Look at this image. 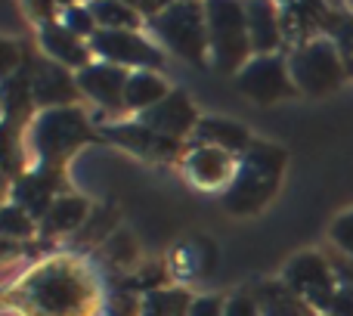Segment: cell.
I'll use <instances>...</instances> for the list:
<instances>
[{
    "mask_svg": "<svg viewBox=\"0 0 353 316\" xmlns=\"http://www.w3.org/2000/svg\"><path fill=\"white\" fill-rule=\"evenodd\" d=\"M0 230H3L6 239H28V236H34L37 220H31L22 208L6 205L3 208V220H0Z\"/></svg>",
    "mask_w": 353,
    "mask_h": 316,
    "instance_id": "4316f807",
    "label": "cell"
},
{
    "mask_svg": "<svg viewBox=\"0 0 353 316\" xmlns=\"http://www.w3.org/2000/svg\"><path fill=\"white\" fill-rule=\"evenodd\" d=\"M41 47L53 62L65 66L68 72H84L93 66V50L87 41L65 28L62 22H43L41 25Z\"/></svg>",
    "mask_w": 353,
    "mask_h": 316,
    "instance_id": "e0dca14e",
    "label": "cell"
},
{
    "mask_svg": "<svg viewBox=\"0 0 353 316\" xmlns=\"http://www.w3.org/2000/svg\"><path fill=\"white\" fill-rule=\"evenodd\" d=\"M16 53H19V47H16V43H12V41H3V72L6 75H12V68H16ZM16 72H19V68H16Z\"/></svg>",
    "mask_w": 353,
    "mask_h": 316,
    "instance_id": "1f68e13d",
    "label": "cell"
},
{
    "mask_svg": "<svg viewBox=\"0 0 353 316\" xmlns=\"http://www.w3.org/2000/svg\"><path fill=\"white\" fill-rule=\"evenodd\" d=\"M103 137L112 143H118V146L130 149V152H137L140 158H149V161H171V158L180 155V140L155 134V130L143 128L140 121L112 124V128L103 130Z\"/></svg>",
    "mask_w": 353,
    "mask_h": 316,
    "instance_id": "2e32d148",
    "label": "cell"
},
{
    "mask_svg": "<svg viewBox=\"0 0 353 316\" xmlns=\"http://www.w3.org/2000/svg\"><path fill=\"white\" fill-rule=\"evenodd\" d=\"M137 121H140L143 128L155 130V134L171 137V140L183 143V137H192L195 134L199 112H195L192 99H189L183 90H171L159 106H152L149 112H143Z\"/></svg>",
    "mask_w": 353,
    "mask_h": 316,
    "instance_id": "7c38bea8",
    "label": "cell"
},
{
    "mask_svg": "<svg viewBox=\"0 0 353 316\" xmlns=\"http://www.w3.org/2000/svg\"><path fill=\"white\" fill-rule=\"evenodd\" d=\"M245 12H248V34L254 56H276L282 50V43H285L279 6L257 0V3H245Z\"/></svg>",
    "mask_w": 353,
    "mask_h": 316,
    "instance_id": "ac0fdd59",
    "label": "cell"
},
{
    "mask_svg": "<svg viewBox=\"0 0 353 316\" xmlns=\"http://www.w3.org/2000/svg\"><path fill=\"white\" fill-rule=\"evenodd\" d=\"M97 140L90 121L81 109H47L34 118L31 124V146L34 155L41 158V164L50 168H62L72 152H78L84 143Z\"/></svg>",
    "mask_w": 353,
    "mask_h": 316,
    "instance_id": "5b68a950",
    "label": "cell"
},
{
    "mask_svg": "<svg viewBox=\"0 0 353 316\" xmlns=\"http://www.w3.org/2000/svg\"><path fill=\"white\" fill-rule=\"evenodd\" d=\"M195 146H217L230 155H242L251 149V130L230 118H199L195 124Z\"/></svg>",
    "mask_w": 353,
    "mask_h": 316,
    "instance_id": "d6986e66",
    "label": "cell"
},
{
    "mask_svg": "<svg viewBox=\"0 0 353 316\" xmlns=\"http://www.w3.org/2000/svg\"><path fill=\"white\" fill-rule=\"evenodd\" d=\"M192 301L183 288H155L140 301V316H189Z\"/></svg>",
    "mask_w": 353,
    "mask_h": 316,
    "instance_id": "cb8c5ba5",
    "label": "cell"
},
{
    "mask_svg": "<svg viewBox=\"0 0 353 316\" xmlns=\"http://www.w3.org/2000/svg\"><path fill=\"white\" fill-rule=\"evenodd\" d=\"M31 87H34V103L43 112L72 109L81 97L78 75H72L53 59H31Z\"/></svg>",
    "mask_w": 353,
    "mask_h": 316,
    "instance_id": "8fae6325",
    "label": "cell"
},
{
    "mask_svg": "<svg viewBox=\"0 0 353 316\" xmlns=\"http://www.w3.org/2000/svg\"><path fill=\"white\" fill-rule=\"evenodd\" d=\"M87 211H90L87 199H81V195H59L56 205L50 208V214L41 220V230L43 233H68L84 224Z\"/></svg>",
    "mask_w": 353,
    "mask_h": 316,
    "instance_id": "7402d4cb",
    "label": "cell"
},
{
    "mask_svg": "<svg viewBox=\"0 0 353 316\" xmlns=\"http://www.w3.org/2000/svg\"><path fill=\"white\" fill-rule=\"evenodd\" d=\"M223 316H263V307L257 304V298L251 292H239L232 298H226Z\"/></svg>",
    "mask_w": 353,
    "mask_h": 316,
    "instance_id": "f1b7e54d",
    "label": "cell"
},
{
    "mask_svg": "<svg viewBox=\"0 0 353 316\" xmlns=\"http://www.w3.org/2000/svg\"><path fill=\"white\" fill-rule=\"evenodd\" d=\"M310 316H319V313H310Z\"/></svg>",
    "mask_w": 353,
    "mask_h": 316,
    "instance_id": "d6a6232c",
    "label": "cell"
},
{
    "mask_svg": "<svg viewBox=\"0 0 353 316\" xmlns=\"http://www.w3.org/2000/svg\"><path fill=\"white\" fill-rule=\"evenodd\" d=\"M168 81L159 72H130L128 90H124V109L134 112H149L152 106H159L168 97Z\"/></svg>",
    "mask_w": 353,
    "mask_h": 316,
    "instance_id": "44dd1931",
    "label": "cell"
},
{
    "mask_svg": "<svg viewBox=\"0 0 353 316\" xmlns=\"http://www.w3.org/2000/svg\"><path fill=\"white\" fill-rule=\"evenodd\" d=\"M90 12L97 19L99 28L105 31H137L143 25V16L134 10V3H124V0H99L90 3Z\"/></svg>",
    "mask_w": 353,
    "mask_h": 316,
    "instance_id": "603a6c76",
    "label": "cell"
},
{
    "mask_svg": "<svg viewBox=\"0 0 353 316\" xmlns=\"http://www.w3.org/2000/svg\"><path fill=\"white\" fill-rule=\"evenodd\" d=\"M285 149L273 143H251L248 152L239 155V168L223 192V208L230 214H257L279 192L285 174Z\"/></svg>",
    "mask_w": 353,
    "mask_h": 316,
    "instance_id": "7a4b0ae2",
    "label": "cell"
},
{
    "mask_svg": "<svg viewBox=\"0 0 353 316\" xmlns=\"http://www.w3.org/2000/svg\"><path fill=\"white\" fill-rule=\"evenodd\" d=\"M34 87H31V59L19 66V72L6 75L3 84V109H6V124L22 121L31 109H34Z\"/></svg>",
    "mask_w": 353,
    "mask_h": 316,
    "instance_id": "ffe728a7",
    "label": "cell"
},
{
    "mask_svg": "<svg viewBox=\"0 0 353 316\" xmlns=\"http://www.w3.org/2000/svg\"><path fill=\"white\" fill-rule=\"evenodd\" d=\"M332 6L325 3H282L279 19H282V37L292 50L304 47V43L325 37V25H329Z\"/></svg>",
    "mask_w": 353,
    "mask_h": 316,
    "instance_id": "5bb4252c",
    "label": "cell"
},
{
    "mask_svg": "<svg viewBox=\"0 0 353 316\" xmlns=\"http://www.w3.org/2000/svg\"><path fill=\"white\" fill-rule=\"evenodd\" d=\"M288 72H292L294 87L310 97H329L341 90L344 81L350 78L341 50L335 47L332 37H316L298 50H288Z\"/></svg>",
    "mask_w": 353,
    "mask_h": 316,
    "instance_id": "8992f818",
    "label": "cell"
},
{
    "mask_svg": "<svg viewBox=\"0 0 353 316\" xmlns=\"http://www.w3.org/2000/svg\"><path fill=\"white\" fill-rule=\"evenodd\" d=\"M226 301L217 298V295H205V298H195L192 307H189V316H223Z\"/></svg>",
    "mask_w": 353,
    "mask_h": 316,
    "instance_id": "f546056e",
    "label": "cell"
},
{
    "mask_svg": "<svg viewBox=\"0 0 353 316\" xmlns=\"http://www.w3.org/2000/svg\"><path fill=\"white\" fill-rule=\"evenodd\" d=\"M59 22L65 25L72 34H78L81 41H87V43H90V37L99 31L97 19H93V12H90V3H78V6L68 3V6H62Z\"/></svg>",
    "mask_w": 353,
    "mask_h": 316,
    "instance_id": "484cf974",
    "label": "cell"
},
{
    "mask_svg": "<svg viewBox=\"0 0 353 316\" xmlns=\"http://www.w3.org/2000/svg\"><path fill=\"white\" fill-rule=\"evenodd\" d=\"M325 37L335 41V47L341 50V59L347 66V75L353 78V16L341 10H332L329 25H325Z\"/></svg>",
    "mask_w": 353,
    "mask_h": 316,
    "instance_id": "d4e9b609",
    "label": "cell"
},
{
    "mask_svg": "<svg viewBox=\"0 0 353 316\" xmlns=\"http://www.w3.org/2000/svg\"><path fill=\"white\" fill-rule=\"evenodd\" d=\"M236 168H239L236 155L223 152L217 146H192L183 155V170L201 189H217L223 183H232Z\"/></svg>",
    "mask_w": 353,
    "mask_h": 316,
    "instance_id": "9a60e30c",
    "label": "cell"
},
{
    "mask_svg": "<svg viewBox=\"0 0 353 316\" xmlns=\"http://www.w3.org/2000/svg\"><path fill=\"white\" fill-rule=\"evenodd\" d=\"M93 56H99L103 62L128 72H159L165 66V53L155 47L149 37H143L140 31H105L99 28L90 37Z\"/></svg>",
    "mask_w": 353,
    "mask_h": 316,
    "instance_id": "ba28073f",
    "label": "cell"
},
{
    "mask_svg": "<svg viewBox=\"0 0 353 316\" xmlns=\"http://www.w3.org/2000/svg\"><path fill=\"white\" fill-rule=\"evenodd\" d=\"M329 236H332V245L338 248V255H344V257H350L353 261V211L335 217Z\"/></svg>",
    "mask_w": 353,
    "mask_h": 316,
    "instance_id": "83f0119b",
    "label": "cell"
},
{
    "mask_svg": "<svg viewBox=\"0 0 353 316\" xmlns=\"http://www.w3.org/2000/svg\"><path fill=\"white\" fill-rule=\"evenodd\" d=\"M6 301L25 316H90L97 307V286L78 261L56 257L22 276Z\"/></svg>",
    "mask_w": 353,
    "mask_h": 316,
    "instance_id": "6da1fadb",
    "label": "cell"
},
{
    "mask_svg": "<svg viewBox=\"0 0 353 316\" xmlns=\"http://www.w3.org/2000/svg\"><path fill=\"white\" fill-rule=\"evenodd\" d=\"M329 316H353V292H347V288H341L335 298V307H332Z\"/></svg>",
    "mask_w": 353,
    "mask_h": 316,
    "instance_id": "4dcf8cb0",
    "label": "cell"
},
{
    "mask_svg": "<svg viewBox=\"0 0 353 316\" xmlns=\"http://www.w3.org/2000/svg\"><path fill=\"white\" fill-rule=\"evenodd\" d=\"M282 286L319 316L332 313L338 292H341L338 276L332 270V261L323 257L319 251H301V255H294L285 264V270H282Z\"/></svg>",
    "mask_w": 353,
    "mask_h": 316,
    "instance_id": "52a82bcc",
    "label": "cell"
},
{
    "mask_svg": "<svg viewBox=\"0 0 353 316\" xmlns=\"http://www.w3.org/2000/svg\"><path fill=\"white\" fill-rule=\"evenodd\" d=\"M128 68L109 66V62H93L84 72H78V87L84 97H90L97 106L109 112L124 109V90H128Z\"/></svg>",
    "mask_w": 353,
    "mask_h": 316,
    "instance_id": "4fadbf2b",
    "label": "cell"
},
{
    "mask_svg": "<svg viewBox=\"0 0 353 316\" xmlns=\"http://www.w3.org/2000/svg\"><path fill=\"white\" fill-rule=\"evenodd\" d=\"M149 28L171 53L186 59L189 66H205L211 56L205 3H168L159 16L149 19Z\"/></svg>",
    "mask_w": 353,
    "mask_h": 316,
    "instance_id": "277c9868",
    "label": "cell"
},
{
    "mask_svg": "<svg viewBox=\"0 0 353 316\" xmlns=\"http://www.w3.org/2000/svg\"><path fill=\"white\" fill-rule=\"evenodd\" d=\"M205 12H208V37H211L214 66H217L220 72L239 75L251 59H254L245 3L211 0V3H205Z\"/></svg>",
    "mask_w": 353,
    "mask_h": 316,
    "instance_id": "3957f363",
    "label": "cell"
},
{
    "mask_svg": "<svg viewBox=\"0 0 353 316\" xmlns=\"http://www.w3.org/2000/svg\"><path fill=\"white\" fill-rule=\"evenodd\" d=\"M239 93H245L248 99H254L257 106H273L279 99L298 97V87L288 72V56H254L242 72L236 75Z\"/></svg>",
    "mask_w": 353,
    "mask_h": 316,
    "instance_id": "9c48e42d",
    "label": "cell"
},
{
    "mask_svg": "<svg viewBox=\"0 0 353 316\" xmlns=\"http://www.w3.org/2000/svg\"><path fill=\"white\" fill-rule=\"evenodd\" d=\"M62 195V168H50V164H37L34 170L22 174L10 189V205L22 208L31 220H41L50 214L56 199Z\"/></svg>",
    "mask_w": 353,
    "mask_h": 316,
    "instance_id": "30bf717a",
    "label": "cell"
}]
</instances>
